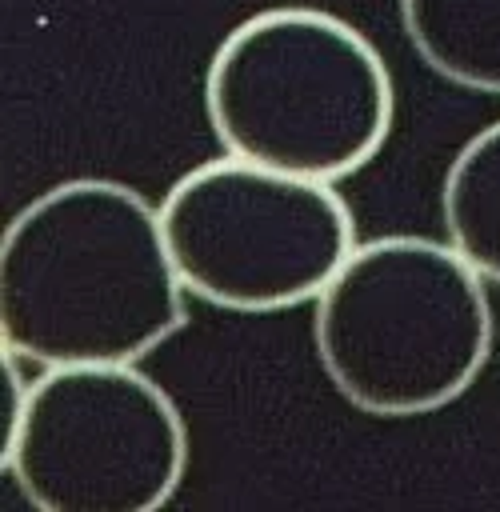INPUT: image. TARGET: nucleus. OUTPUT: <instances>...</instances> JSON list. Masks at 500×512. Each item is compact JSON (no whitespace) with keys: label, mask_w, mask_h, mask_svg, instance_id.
<instances>
[{"label":"nucleus","mask_w":500,"mask_h":512,"mask_svg":"<svg viewBox=\"0 0 500 512\" xmlns=\"http://www.w3.org/2000/svg\"><path fill=\"white\" fill-rule=\"evenodd\" d=\"M160 208L80 176L28 200L0 240V340L40 368L136 364L188 324Z\"/></svg>","instance_id":"obj_1"},{"label":"nucleus","mask_w":500,"mask_h":512,"mask_svg":"<svg viewBox=\"0 0 500 512\" xmlns=\"http://www.w3.org/2000/svg\"><path fill=\"white\" fill-rule=\"evenodd\" d=\"M208 128L228 156L344 180L384 148L396 88L380 48L324 8L284 4L240 20L204 68Z\"/></svg>","instance_id":"obj_2"},{"label":"nucleus","mask_w":500,"mask_h":512,"mask_svg":"<svg viewBox=\"0 0 500 512\" xmlns=\"http://www.w3.org/2000/svg\"><path fill=\"white\" fill-rule=\"evenodd\" d=\"M312 344L356 412L428 416L460 400L492 356L484 276L452 244L376 236L312 300Z\"/></svg>","instance_id":"obj_3"},{"label":"nucleus","mask_w":500,"mask_h":512,"mask_svg":"<svg viewBox=\"0 0 500 512\" xmlns=\"http://www.w3.org/2000/svg\"><path fill=\"white\" fill-rule=\"evenodd\" d=\"M176 272L224 312H284L316 300L356 248L336 184L240 156L184 172L160 200Z\"/></svg>","instance_id":"obj_4"},{"label":"nucleus","mask_w":500,"mask_h":512,"mask_svg":"<svg viewBox=\"0 0 500 512\" xmlns=\"http://www.w3.org/2000/svg\"><path fill=\"white\" fill-rule=\"evenodd\" d=\"M0 460L40 512H152L184 480L188 428L140 368L60 364L28 384Z\"/></svg>","instance_id":"obj_5"},{"label":"nucleus","mask_w":500,"mask_h":512,"mask_svg":"<svg viewBox=\"0 0 500 512\" xmlns=\"http://www.w3.org/2000/svg\"><path fill=\"white\" fill-rule=\"evenodd\" d=\"M400 24L424 68L500 96V0H400Z\"/></svg>","instance_id":"obj_6"},{"label":"nucleus","mask_w":500,"mask_h":512,"mask_svg":"<svg viewBox=\"0 0 500 512\" xmlns=\"http://www.w3.org/2000/svg\"><path fill=\"white\" fill-rule=\"evenodd\" d=\"M448 244L492 284H500V120L484 124L452 156L440 184Z\"/></svg>","instance_id":"obj_7"}]
</instances>
